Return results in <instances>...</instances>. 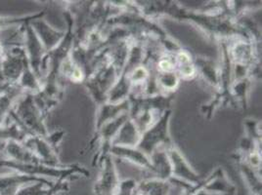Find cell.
<instances>
[{"mask_svg": "<svg viewBox=\"0 0 262 195\" xmlns=\"http://www.w3.org/2000/svg\"><path fill=\"white\" fill-rule=\"evenodd\" d=\"M25 92L18 85L13 86L0 95V126L6 125V120L10 117L12 109Z\"/></svg>", "mask_w": 262, "mask_h": 195, "instance_id": "ba28073f", "label": "cell"}, {"mask_svg": "<svg viewBox=\"0 0 262 195\" xmlns=\"http://www.w3.org/2000/svg\"><path fill=\"white\" fill-rule=\"evenodd\" d=\"M16 123L28 136L45 137L47 131L43 122L42 111L37 105L33 94L25 93L18 100L10 113Z\"/></svg>", "mask_w": 262, "mask_h": 195, "instance_id": "6da1fadb", "label": "cell"}, {"mask_svg": "<svg viewBox=\"0 0 262 195\" xmlns=\"http://www.w3.org/2000/svg\"><path fill=\"white\" fill-rule=\"evenodd\" d=\"M2 152L5 155V159L12 162L22 164H43L33 152L27 149L21 141H11L3 142Z\"/></svg>", "mask_w": 262, "mask_h": 195, "instance_id": "5b68a950", "label": "cell"}, {"mask_svg": "<svg viewBox=\"0 0 262 195\" xmlns=\"http://www.w3.org/2000/svg\"><path fill=\"white\" fill-rule=\"evenodd\" d=\"M30 25L42 44L44 50L50 51L53 49L56 43L59 41L61 34L53 31L41 18L31 21Z\"/></svg>", "mask_w": 262, "mask_h": 195, "instance_id": "52a82bcc", "label": "cell"}, {"mask_svg": "<svg viewBox=\"0 0 262 195\" xmlns=\"http://www.w3.org/2000/svg\"><path fill=\"white\" fill-rule=\"evenodd\" d=\"M23 144L29 149L41 162L51 166L56 164V157L51 147L39 136H28Z\"/></svg>", "mask_w": 262, "mask_h": 195, "instance_id": "8992f818", "label": "cell"}, {"mask_svg": "<svg viewBox=\"0 0 262 195\" xmlns=\"http://www.w3.org/2000/svg\"><path fill=\"white\" fill-rule=\"evenodd\" d=\"M28 137V135L14 122L7 123L6 125L0 126V142H5L7 141H21Z\"/></svg>", "mask_w": 262, "mask_h": 195, "instance_id": "30bf717a", "label": "cell"}, {"mask_svg": "<svg viewBox=\"0 0 262 195\" xmlns=\"http://www.w3.org/2000/svg\"><path fill=\"white\" fill-rule=\"evenodd\" d=\"M42 16H43L42 12L30 14V15H22V16H3V17L0 16V32L9 30L15 27H21L26 22L42 18Z\"/></svg>", "mask_w": 262, "mask_h": 195, "instance_id": "9c48e42d", "label": "cell"}, {"mask_svg": "<svg viewBox=\"0 0 262 195\" xmlns=\"http://www.w3.org/2000/svg\"><path fill=\"white\" fill-rule=\"evenodd\" d=\"M23 48L31 69L39 79H41V70L43 66V46L34 33L30 22L22 26Z\"/></svg>", "mask_w": 262, "mask_h": 195, "instance_id": "3957f363", "label": "cell"}, {"mask_svg": "<svg viewBox=\"0 0 262 195\" xmlns=\"http://www.w3.org/2000/svg\"><path fill=\"white\" fill-rule=\"evenodd\" d=\"M23 46H12L0 59V74L12 86L18 85L26 64Z\"/></svg>", "mask_w": 262, "mask_h": 195, "instance_id": "7a4b0ae2", "label": "cell"}, {"mask_svg": "<svg viewBox=\"0 0 262 195\" xmlns=\"http://www.w3.org/2000/svg\"><path fill=\"white\" fill-rule=\"evenodd\" d=\"M5 50H6V49L4 48V45L0 41V59H1V57L5 53Z\"/></svg>", "mask_w": 262, "mask_h": 195, "instance_id": "4fadbf2b", "label": "cell"}, {"mask_svg": "<svg viewBox=\"0 0 262 195\" xmlns=\"http://www.w3.org/2000/svg\"><path fill=\"white\" fill-rule=\"evenodd\" d=\"M33 183H45L48 184V182L43 178L33 177L17 172L0 175V195L13 194L22 186Z\"/></svg>", "mask_w": 262, "mask_h": 195, "instance_id": "277c9868", "label": "cell"}, {"mask_svg": "<svg viewBox=\"0 0 262 195\" xmlns=\"http://www.w3.org/2000/svg\"><path fill=\"white\" fill-rule=\"evenodd\" d=\"M65 184H62V183H59L58 184L52 185V186L48 189L47 193L45 195H56L58 192H60V191H62V190H65Z\"/></svg>", "mask_w": 262, "mask_h": 195, "instance_id": "7c38bea8", "label": "cell"}, {"mask_svg": "<svg viewBox=\"0 0 262 195\" xmlns=\"http://www.w3.org/2000/svg\"><path fill=\"white\" fill-rule=\"evenodd\" d=\"M47 184L45 183H33L27 184L19 188L11 195H45L48 191V188L45 187ZM48 185V184H47Z\"/></svg>", "mask_w": 262, "mask_h": 195, "instance_id": "8fae6325", "label": "cell"}]
</instances>
